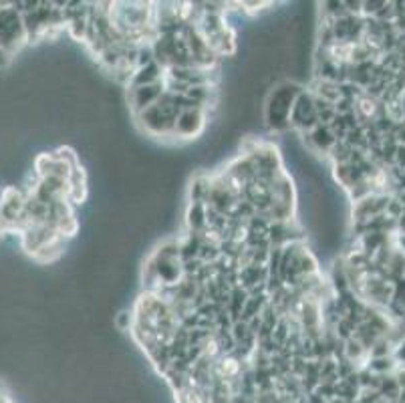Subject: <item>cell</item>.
<instances>
[{
	"label": "cell",
	"mask_w": 405,
	"mask_h": 403,
	"mask_svg": "<svg viewBox=\"0 0 405 403\" xmlns=\"http://www.w3.org/2000/svg\"><path fill=\"white\" fill-rule=\"evenodd\" d=\"M301 89L296 85L291 83H282L279 85L270 97L266 101L265 115L268 126L272 129H286L291 127V113H293L294 101L298 97Z\"/></svg>",
	"instance_id": "cell-1"
},
{
	"label": "cell",
	"mask_w": 405,
	"mask_h": 403,
	"mask_svg": "<svg viewBox=\"0 0 405 403\" xmlns=\"http://www.w3.org/2000/svg\"><path fill=\"white\" fill-rule=\"evenodd\" d=\"M27 28L23 16L14 4H2L0 8V47L8 56H13L27 42Z\"/></svg>",
	"instance_id": "cell-2"
},
{
	"label": "cell",
	"mask_w": 405,
	"mask_h": 403,
	"mask_svg": "<svg viewBox=\"0 0 405 403\" xmlns=\"http://www.w3.org/2000/svg\"><path fill=\"white\" fill-rule=\"evenodd\" d=\"M164 81L152 85H141V87H131L129 89V99H131V105H133V112L143 113L145 109H150L154 103H157V99L162 97L166 91H164Z\"/></svg>",
	"instance_id": "cell-3"
},
{
	"label": "cell",
	"mask_w": 405,
	"mask_h": 403,
	"mask_svg": "<svg viewBox=\"0 0 405 403\" xmlns=\"http://www.w3.org/2000/svg\"><path fill=\"white\" fill-rule=\"evenodd\" d=\"M204 121H206L204 109H200V107H186V109L180 112L178 119H176L174 133L180 136V138L198 136L202 131V127H204Z\"/></svg>",
	"instance_id": "cell-4"
},
{
	"label": "cell",
	"mask_w": 405,
	"mask_h": 403,
	"mask_svg": "<svg viewBox=\"0 0 405 403\" xmlns=\"http://www.w3.org/2000/svg\"><path fill=\"white\" fill-rule=\"evenodd\" d=\"M8 61H11V56L6 55V53L2 51V47H0V67H4V65H6Z\"/></svg>",
	"instance_id": "cell-5"
}]
</instances>
